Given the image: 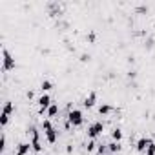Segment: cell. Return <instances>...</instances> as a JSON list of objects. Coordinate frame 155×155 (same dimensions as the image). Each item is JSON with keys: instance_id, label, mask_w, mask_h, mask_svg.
I'll use <instances>...</instances> for the list:
<instances>
[{"instance_id": "1", "label": "cell", "mask_w": 155, "mask_h": 155, "mask_svg": "<svg viewBox=\"0 0 155 155\" xmlns=\"http://www.w3.org/2000/svg\"><path fill=\"white\" fill-rule=\"evenodd\" d=\"M68 120H69V124L71 126H81L82 122H84V117H82V111L81 110H71L69 113H68Z\"/></svg>"}, {"instance_id": "2", "label": "cell", "mask_w": 155, "mask_h": 155, "mask_svg": "<svg viewBox=\"0 0 155 155\" xmlns=\"http://www.w3.org/2000/svg\"><path fill=\"white\" fill-rule=\"evenodd\" d=\"M2 60H4V64H2V68H4V71H11V69H15V57L4 48L2 49Z\"/></svg>"}, {"instance_id": "3", "label": "cell", "mask_w": 155, "mask_h": 155, "mask_svg": "<svg viewBox=\"0 0 155 155\" xmlns=\"http://www.w3.org/2000/svg\"><path fill=\"white\" fill-rule=\"evenodd\" d=\"M102 131H104V124L97 120V122H93V124H91V126L88 128V131H86V133H88L90 140H95V139H97V137H99V135H101Z\"/></svg>"}, {"instance_id": "4", "label": "cell", "mask_w": 155, "mask_h": 155, "mask_svg": "<svg viewBox=\"0 0 155 155\" xmlns=\"http://www.w3.org/2000/svg\"><path fill=\"white\" fill-rule=\"evenodd\" d=\"M37 104H38V111H40V113H44V111H48V108L53 104V101H51V97H49L48 93H44L42 97H38Z\"/></svg>"}, {"instance_id": "5", "label": "cell", "mask_w": 155, "mask_h": 155, "mask_svg": "<svg viewBox=\"0 0 155 155\" xmlns=\"http://www.w3.org/2000/svg\"><path fill=\"white\" fill-rule=\"evenodd\" d=\"M151 142H153V140H151L150 137H140V139L137 140V144H135V150H137V151H146Z\"/></svg>"}, {"instance_id": "6", "label": "cell", "mask_w": 155, "mask_h": 155, "mask_svg": "<svg viewBox=\"0 0 155 155\" xmlns=\"http://www.w3.org/2000/svg\"><path fill=\"white\" fill-rule=\"evenodd\" d=\"M82 104H84V108H93V106L97 104V93H95V91H91V93L84 99V102H82Z\"/></svg>"}, {"instance_id": "7", "label": "cell", "mask_w": 155, "mask_h": 155, "mask_svg": "<svg viewBox=\"0 0 155 155\" xmlns=\"http://www.w3.org/2000/svg\"><path fill=\"white\" fill-rule=\"evenodd\" d=\"M29 150H33V148H31V142H20V144L17 146V155H28Z\"/></svg>"}, {"instance_id": "8", "label": "cell", "mask_w": 155, "mask_h": 155, "mask_svg": "<svg viewBox=\"0 0 155 155\" xmlns=\"http://www.w3.org/2000/svg\"><path fill=\"white\" fill-rule=\"evenodd\" d=\"M46 140H48L49 144H55V142H57V130H55V128H51V130L46 131Z\"/></svg>"}, {"instance_id": "9", "label": "cell", "mask_w": 155, "mask_h": 155, "mask_svg": "<svg viewBox=\"0 0 155 155\" xmlns=\"http://www.w3.org/2000/svg\"><path fill=\"white\" fill-rule=\"evenodd\" d=\"M111 139H113L115 142H120V140H122V130H120V128H113V130H111Z\"/></svg>"}, {"instance_id": "10", "label": "cell", "mask_w": 155, "mask_h": 155, "mask_svg": "<svg viewBox=\"0 0 155 155\" xmlns=\"http://www.w3.org/2000/svg\"><path fill=\"white\" fill-rule=\"evenodd\" d=\"M15 111V104L13 102H6L4 108H2V115H11Z\"/></svg>"}, {"instance_id": "11", "label": "cell", "mask_w": 155, "mask_h": 155, "mask_svg": "<svg viewBox=\"0 0 155 155\" xmlns=\"http://www.w3.org/2000/svg\"><path fill=\"white\" fill-rule=\"evenodd\" d=\"M120 150H122L120 142H115V140H113V142L108 144V151H110V153H117V151H120Z\"/></svg>"}, {"instance_id": "12", "label": "cell", "mask_w": 155, "mask_h": 155, "mask_svg": "<svg viewBox=\"0 0 155 155\" xmlns=\"http://www.w3.org/2000/svg\"><path fill=\"white\" fill-rule=\"evenodd\" d=\"M40 90H42V93H48L49 90H53V82L51 81H42L40 82Z\"/></svg>"}, {"instance_id": "13", "label": "cell", "mask_w": 155, "mask_h": 155, "mask_svg": "<svg viewBox=\"0 0 155 155\" xmlns=\"http://www.w3.org/2000/svg\"><path fill=\"white\" fill-rule=\"evenodd\" d=\"M111 111H113V108H111L110 104H102V106L99 108V113H101V115H108V113H111Z\"/></svg>"}, {"instance_id": "14", "label": "cell", "mask_w": 155, "mask_h": 155, "mask_svg": "<svg viewBox=\"0 0 155 155\" xmlns=\"http://www.w3.org/2000/svg\"><path fill=\"white\" fill-rule=\"evenodd\" d=\"M57 115H58V106L57 104H51L48 108V117H57Z\"/></svg>"}, {"instance_id": "15", "label": "cell", "mask_w": 155, "mask_h": 155, "mask_svg": "<svg viewBox=\"0 0 155 155\" xmlns=\"http://www.w3.org/2000/svg\"><path fill=\"white\" fill-rule=\"evenodd\" d=\"M40 128H42V130H44V133H46L48 130H51V128H53V126H51V120H49V119H46V120H42V124H40Z\"/></svg>"}, {"instance_id": "16", "label": "cell", "mask_w": 155, "mask_h": 155, "mask_svg": "<svg viewBox=\"0 0 155 155\" xmlns=\"http://www.w3.org/2000/svg\"><path fill=\"white\" fill-rule=\"evenodd\" d=\"M106 151H108V144H99V146H97V153H99V155H104Z\"/></svg>"}, {"instance_id": "17", "label": "cell", "mask_w": 155, "mask_h": 155, "mask_svg": "<svg viewBox=\"0 0 155 155\" xmlns=\"http://www.w3.org/2000/svg\"><path fill=\"white\" fill-rule=\"evenodd\" d=\"M97 146H99V144H97L95 140H90V142H88V146H86V150H88V151H95V150H97Z\"/></svg>"}, {"instance_id": "18", "label": "cell", "mask_w": 155, "mask_h": 155, "mask_svg": "<svg viewBox=\"0 0 155 155\" xmlns=\"http://www.w3.org/2000/svg\"><path fill=\"white\" fill-rule=\"evenodd\" d=\"M144 155H155V142H151V144L148 146V150L144 151Z\"/></svg>"}, {"instance_id": "19", "label": "cell", "mask_w": 155, "mask_h": 155, "mask_svg": "<svg viewBox=\"0 0 155 155\" xmlns=\"http://www.w3.org/2000/svg\"><path fill=\"white\" fill-rule=\"evenodd\" d=\"M8 122H9V115H0V124L8 126Z\"/></svg>"}, {"instance_id": "20", "label": "cell", "mask_w": 155, "mask_h": 155, "mask_svg": "<svg viewBox=\"0 0 155 155\" xmlns=\"http://www.w3.org/2000/svg\"><path fill=\"white\" fill-rule=\"evenodd\" d=\"M88 60H90V55L82 53V55H81V62H88Z\"/></svg>"}, {"instance_id": "21", "label": "cell", "mask_w": 155, "mask_h": 155, "mask_svg": "<svg viewBox=\"0 0 155 155\" xmlns=\"http://www.w3.org/2000/svg\"><path fill=\"white\" fill-rule=\"evenodd\" d=\"M44 155H48V153H44Z\"/></svg>"}]
</instances>
